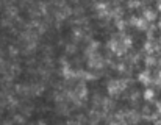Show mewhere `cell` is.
Wrapping results in <instances>:
<instances>
[{
    "label": "cell",
    "instance_id": "obj_1",
    "mask_svg": "<svg viewBox=\"0 0 161 125\" xmlns=\"http://www.w3.org/2000/svg\"><path fill=\"white\" fill-rule=\"evenodd\" d=\"M144 97H146V99H152V97H153V91H150V89L146 91V92H144Z\"/></svg>",
    "mask_w": 161,
    "mask_h": 125
}]
</instances>
